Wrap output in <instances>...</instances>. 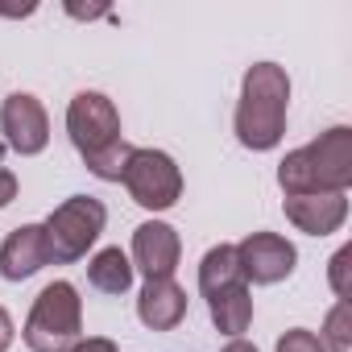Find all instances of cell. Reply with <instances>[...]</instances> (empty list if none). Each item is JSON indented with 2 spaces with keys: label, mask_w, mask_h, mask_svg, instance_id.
<instances>
[{
  "label": "cell",
  "mask_w": 352,
  "mask_h": 352,
  "mask_svg": "<svg viewBox=\"0 0 352 352\" xmlns=\"http://www.w3.org/2000/svg\"><path fill=\"white\" fill-rule=\"evenodd\" d=\"M278 183L286 195H344L352 187V129L336 124L311 145L286 153Z\"/></svg>",
  "instance_id": "1"
},
{
  "label": "cell",
  "mask_w": 352,
  "mask_h": 352,
  "mask_svg": "<svg viewBox=\"0 0 352 352\" xmlns=\"http://www.w3.org/2000/svg\"><path fill=\"white\" fill-rule=\"evenodd\" d=\"M286 104H290V79L278 63H253L241 83L236 104V141L245 149H274L286 133Z\"/></svg>",
  "instance_id": "2"
},
{
  "label": "cell",
  "mask_w": 352,
  "mask_h": 352,
  "mask_svg": "<svg viewBox=\"0 0 352 352\" xmlns=\"http://www.w3.org/2000/svg\"><path fill=\"white\" fill-rule=\"evenodd\" d=\"M83 340V302L71 282H50L25 319V344L34 352H71Z\"/></svg>",
  "instance_id": "3"
},
{
  "label": "cell",
  "mask_w": 352,
  "mask_h": 352,
  "mask_svg": "<svg viewBox=\"0 0 352 352\" xmlns=\"http://www.w3.org/2000/svg\"><path fill=\"white\" fill-rule=\"evenodd\" d=\"M108 224V208L91 195H71L67 204H58L50 212V220L42 224L46 228V241H50V257L58 265H71L79 257H87V249L100 241Z\"/></svg>",
  "instance_id": "4"
},
{
  "label": "cell",
  "mask_w": 352,
  "mask_h": 352,
  "mask_svg": "<svg viewBox=\"0 0 352 352\" xmlns=\"http://www.w3.org/2000/svg\"><path fill=\"white\" fill-rule=\"evenodd\" d=\"M120 183L129 187L133 204H141L149 212H166L183 195V170L174 166V157L162 153V149H133Z\"/></svg>",
  "instance_id": "5"
},
{
  "label": "cell",
  "mask_w": 352,
  "mask_h": 352,
  "mask_svg": "<svg viewBox=\"0 0 352 352\" xmlns=\"http://www.w3.org/2000/svg\"><path fill=\"white\" fill-rule=\"evenodd\" d=\"M67 133H71L75 149L83 153V162L104 153V149H112L116 141H124L120 137V112L100 91H79L67 104Z\"/></svg>",
  "instance_id": "6"
},
{
  "label": "cell",
  "mask_w": 352,
  "mask_h": 352,
  "mask_svg": "<svg viewBox=\"0 0 352 352\" xmlns=\"http://www.w3.org/2000/svg\"><path fill=\"white\" fill-rule=\"evenodd\" d=\"M294 245L278 232H253L236 245V265H241V278L253 282V286H274L282 278L294 274Z\"/></svg>",
  "instance_id": "7"
},
{
  "label": "cell",
  "mask_w": 352,
  "mask_h": 352,
  "mask_svg": "<svg viewBox=\"0 0 352 352\" xmlns=\"http://www.w3.org/2000/svg\"><path fill=\"white\" fill-rule=\"evenodd\" d=\"M0 133H5L9 149H17L21 157H34L50 141V116L30 91H13L0 104Z\"/></svg>",
  "instance_id": "8"
},
{
  "label": "cell",
  "mask_w": 352,
  "mask_h": 352,
  "mask_svg": "<svg viewBox=\"0 0 352 352\" xmlns=\"http://www.w3.org/2000/svg\"><path fill=\"white\" fill-rule=\"evenodd\" d=\"M50 261L54 257H50V241H46L42 224H21L0 245V278L5 282H25L38 270H46Z\"/></svg>",
  "instance_id": "9"
},
{
  "label": "cell",
  "mask_w": 352,
  "mask_h": 352,
  "mask_svg": "<svg viewBox=\"0 0 352 352\" xmlns=\"http://www.w3.org/2000/svg\"><path fill=\"white\" fill-rule=\"evenodd\" d=\"M179 253H183L179 232H174L170 224H162V220H145V224L133 232V261H137L133 270H141L145 282H149V278H174Z\"/></svg>",
  "instance_id": "10"
},
{
  "label": "cell",
  "mask_w": 352,
  "mask_h": 352,
  "mask_svg": "<svg viewBox=\"0 0 352 352\" xmlns=\"http://www.w3.org/2000/svg\"><path fill=\"white\" fill-rule=\"evenodd\" d=\"M286 220L307 236H327L348 220V195H286Z\"/></svg>",
  "instance_id": "11"
},
{
  "label": "cell",
  "mask_w": 352,
  "mask_h": 352,
  "mask_svg": "<svg viewBox=\"0 0 352 352\" xmlns=\"http://www.w3.org/2000/svg\"><path fill=\"white\" fill-rule=\"evenodd\" d=\"M137 315L153 331H174L187 319V290L174 278H149L137 298Z\"/></svg>",
  "instance_id": "12"
},
{
  "label": "cell",
  "mask_w": 352,
  "mask_h": 352,
  "mask_svg": "<svg viewBox=\"0 0 352 352\" xmlns=\"http://www.w3.org/2000/svg\"><path fill=\"white\" fill-rule=\"evenodd\" d=\"M208 311H212V323H216L224 336L241 340V331H249V323H253V294H249V282H236V286L212 294V298H208Z\"/></svg>",
  "instance_id": "13"
},
{
  "label": "cell",
  "mask_w": 352,
  "mask_h": 352,
  "mask_svg": "<svg viewBox=\"0 0 352 352\" xmlns=\"http://www.w3.org/2000/svg\"><path fill=\"white\" fill-rule=\"evenodd\" d=\"M87 282L100 290V294H124L133 286V261L120 253V249H100L91 261H87Z\"/></svg>",
  "instance_id": "14"
},
{
  "label": "cell",
  "mask_w": 352,
  "mask_h": 352,
  "mask_svg": "<svg viewBox=\"0 0 352 352\" xmlns=\"http://www.w3.org/2000/svg\"><path fill=\"white\" fill-rule=\"evenodd\" d=\"M236 282H245V278H241V265H236V245H216V249H208L204 261H199V290L212 298V294H220V290H228V286H236Z\"/></svg>",
  "instance_id": "15"
},
{
  "label": "cell",
  "mask_w": 352,
  "mask_h": 352,
  "mask_svg": "<svg viewBox=\"0 0 352 352\" xmlns=\"http://www.w3.org/2000/svg\"><path fill=\"white\" fill-rule=\"evenodd\" d=\"M319 344H323L327 352H352V307H348L344 298L327 311V323H323Z\"/></svg>",
  "instance_id": "16"
},
{
  "label": "cell",
  "mask_w": 352,
  "mask_h": 352,
  "mask_svg": "<svg viewBox=\"0 0 352 352\" xmlns=\"http://www.w3.org/2000/svg\"><path fill=\"white\" fill-rule=\"evenodd\" d=\"M278 352H327V348L319 344L315 331H307V327H290V331L278 340Z\"/></svg>",
  "instance_id": "17"
},
{
  "label": "cell",
  "mask_w": 352,
  "mask_h": 352,
  "mask_svg": "<svg viewBox=\"0 0 352 352\" xmlns=\"http://www.w3.org/2000/svg\"><path fill=\"white\" fill-rule=\"evenodd\" d=\"M348 261H352V249L344 245V249L331 257V290H336L344 302H348Z\"/></svg>",
  "instance_id": "18"
},
{
  "label": "cell",
  "mask_w": 352,
  "mask_h": 352,
  "mask_svg": "<svg viewBox=\"0 0 352 352\" xmlns=\"http://www.w3.org/2000/svg\"><path fill=\"white\" fill-rule=\"evenodd\" d=\"M13 199H17V174L0 166V208H9Z\"/></svg>",
  "instance_id": "19"
},
{
  "label": "cell",
  "mask_w": 352,
  "mask_h": 352,
  "mask_svg": "<svg viewBox=\"0 0 352 352\" xmlns=\"http://www.w3.org/2000/svg\"><path fill=\"white\" fill-rule=\"evenodd\" d=\"M71 352H116V344H112V340H104V336H87V340H79Z\"/></svg>",
  "instance_id": "20"
},
{
  "label": "cell",
  "mask_w": 352,
  "mask_h": 352,
  "mask_svg": "<svg viewBox=\"0 0 352 352\" xmlns=\"http://www.w3.org/2000/svg\"><path fill=\"white\" fill-rule=\"evenodd\" d=\"M13 344V319H9V311L0 307V352H5Z\"/></svg>",
  "instance_id": "21"
},
{
  "label": "cell",
  "mask_w": 352,
  "mask_h": 352,
  "mask_svg": "<svg viewBox=\"0 0 352 352\" xmlns=\"http://www.w3.org/2000/svg\"><path fill=\"white\" fill-rule=\"evenodd\" d=\"M224 352H257V348H253L249 340H228V344H224Z\"/></svg>",
  "instance_id": "22"
}]
</instances>
